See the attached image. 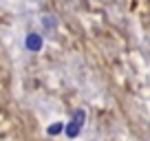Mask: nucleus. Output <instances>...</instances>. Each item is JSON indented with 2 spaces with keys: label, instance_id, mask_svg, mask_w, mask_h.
<instances>
[{
  "label": "nucleus",
  "instance_id": "nucleus-3",
  "mask_svg": "<svg viewBox=\"0 0 150 141\" xmlns=\"http://www.w3.org/2000/svg\"><path fill=\"white\" fill-rule=\"evenodd\" d=\"M24 44H27V49H29L31 53H38L40 49H42V38H40L38 33H29V35H27V42H24Z\"/></svg>",
  "mask_w": 150,
  "mask_h": 141
},
{
  "label": "nucleus",
  "instance_id": "nucleus-1",
  "mask_svg": "<svg viewBox=\"0 0 150 141\" xmlns=\"http://www.w3.org/2000/svg\"><path fill=\"white\" fill-rule=\"evenodd\" d=\"M84 126H86V110L75 108L73 113H71L69 121H64V132H62V137H64L66 141H75L84 132Z\"/></svg>",
  "mask_w": 150,
  "mask_h": 141
},
{
  "label": "nucleus",
  "instance_id": "nucleus-2",
  "mask_svg": "<svg viewBox=\"0 0 150 141\" xmlns=\"http://www.w3.org/2000/svg\"><path fill=\"white\" fill-rule=\"evenodd\" d=\"M62 132H64V121H62V119H55V121L47 123V128H44V135L51 137V139L62 137Z\"/></svg>",
  "mask_w": 150,
  "mask_h": 141
}]
</instances>
